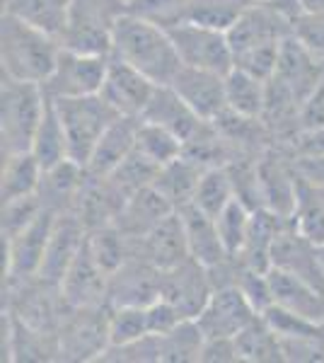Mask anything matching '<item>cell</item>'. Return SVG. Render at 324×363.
<instances>
[{"instance_id":"obj_48","label":"cell","mask_w":324,"mask_h":363,"mask_svg":"<svg viewBox=\"0 0 324 363\" xmlns=\"http://www.w3.org/2000/svg\"><path fill=\"white\" fill-rule=\"evenodd\" d=\"M201 361H206V363L240 361L238 344H235V339H206L203 351H201Z\"/></svg>"},{"instance_id":"obj_34","label":"cell","mask_w":324,"mask_h":363,"mask_svg":"<svg viewBox=\"0 0 324 363\" xmlns=\"http://www.w3.org/2000/svg\"><path fill=\"white\" fill-rule=\"evenodd\" d=\"M293 223L305 238L324 247V184H315L298 174V203Z\"/></svg>"},{"instance_id":"obj_22","label":"cell","mask_w":324,"mask_h":363,"mask_svg":"<svg viewBox=\"0 0 324 363\" xmlns=\"http://www.w3.org/2000/svg\"><path fill=\"white\" fill-rule=\"evenodd\" d=\"M177 213L184 220L186 240H189V252L196 262H201L206 269H216L225 264L230 259L225 245L218 233L216 218H211L208 213H203L196 203H184L181 208H177Z\"/></svg>"},{"instance_id":"obj_4","label":"cell","mask_w":324,"mask_h":363,"mask_svg":"<svg viewBox=\"0 0 324 363\" xmlns=\"http://www.w3.org/2000/svg\"><path fill=\"white\" fill-rule=\"evenodd\" d=\"M61 116L68 138V157L85 167L92 150L104 136V131L119 119V112L102 95L85 97H51Z\"/></svg>"},{"instance_id":"obj_47","label":"cell","mask_w":324,"mask_h":363,"mask_svg":"<svg viewBox=\"0 0 324 363\" xmlns=\"http://www.w3.org/2000/svg\"><path fill=\"white\" fill-rule=\"evenodd\" d=\"M300 131H312V128L324 126V80L317 85V90L300 104Z\"/></svg>"},{"instance_id":"obj_50","label":"cell","mask_w":324,"mask_h":363,"mask_svg":"<svg viewBox=\"0 0 324 363\" xmlns=\"http://www.w3.org/2000/svg\"><path fill=\"white\" fill-rule=\"evenodd\" d=\"M296 172L303 179L315 182V184H324V155L317 157H298L296 160Z\"/></svg>"},{"instance_id":"obj_44","label":"cell","mask_w":324,"mask_h":363,"mask_svg":"<svg viewBox=\"0 0 324 363\" xmlns=\"http://www.w3.org/2000/svg\"><path fill=\"white\" fill-rule=\"evenodd\" d=\"M284 42V39H281ZM281 42H269L255 49L245 51V54L235 56V68H242L247 73L257 75L262 80H269L276 73V63H279V49Z\"/></svg>"},{"instance_id":"obj_25","label":"cell","mask_w":324,"mask_h":363,"mask_svg":"<svg viewBox=\"0 0 324 363\" xmlns=\"http://www.w3.org/2000/svg\"><path fill=\"white\" fill-rule=\"evenodd\" d=\"M288 223H291V218H284V216L274 213L269 208L252 211V223L245 240V247L235 255V259L240 264H245L247 269L267 274L271 269V247H274V240Z\"/></svg>"},{"instance_id":"obj_7","label":"cell","mask_w":324,"mask_h":363,"mask_svg":"<svg viewBox=\"0 0 324 363\" xmlns=\"http://www.w3.org/2000/svg\"><path fill=\"white\" fill-rule=\"evenodd\" d=\"M56 216V211L41 208L37 218L27 228H22L17 235L3 238V277H8L10 281L37 277Z\"/></svg>"},{"instance_id":"obj_26","label":"cell","mask_w":324,"mask_h":363,"mask_svg":"<svg viewBox=\"0 0 324 363\" xmlns=\"http://www.w3.org/2000/svg\"><path fill=\"white\" fill-rule=\"evenodd\" d=\"M174 211L172 203L164 199L155 186H145V189L135 191V194L123 203L119 218H116V228L126 238L138 240L145 233H150L164 216Z\"/></svg>"},{"instance_id":"obj_10","label":"cell","mask_w":324,"mask_h":363,"mask_svg":"<svg viewBox=\"0 0 324 363\" xmlns=\"http://www.w3.org/2000/svg\"><path fill=\"white\" fill-rule=\"evenodd\" d=\"M87 233L90 230H87V225L82 223L80 216L75 213V211L58 213L54 230H51V238H49V245H46L44 259H41L37 279L61 289L68 269L73 267L75 257L80 255L82 245H85Z\"/></svg>"},{"instance_id":"obj_33","label":"cell","mask_w":324,"mask_h":363,"mask_svg":"<svg viewBox=\"0 0 324 363\" xmlns=\"http://www.w3.org/2000/svg\"><path fill=\"white\" fill-rule=\"evenodd\" d=\"M235 344H238L240 361H250V363L286 361L284 347H281V337L276 335L274 327L264 320V315H257V318L235 337Z\"/></svg>"},{"instance_id":"obj_49","label":"cell","mask_w":324,"mask_h":363,"mask_svg":"<svg viewBox=\"0 0 324 363\" xmlns=\"http://www.w3.org/2000/svg\"><path fill=\"white\" fill-rule=\"evenodd\" d=\"M298 157H317L324 155V126L312 128V131H300L298 143L293 145Z\"/></svg>"},{"instance_id":"obj_5","label":"cell","mask_w":324,"mask_h":363,"mask_svg":"<svg viewBox=\"0 0 324 363\" xmlns=\"http://www.w3.org/2000/svg\"><path fill=\"white\" fill-rule=\"evenodd\" d=\"M123 13H128L123 0H75L61 46L78 54L111 56L114 27Z\"/></svg>"},{"instance_id":"obj_6","label":"cell","mask_w":324,"mask_h":363,"mask_svg":"<svg viewBox=\"0 0 324 363\" xmlns=\"http://www.w3.org/2000/svg\"><path fill=\"white\" fill-rule=\"evenodd\" d=\"M167 32L184 66L213 70V73L223 75H228L235 68V56L225 32L196 25V22H181Z\"/></svg>"},{"instance_id":"obj_9","label":"cell","mask_w":324,"mask_h":363,"mask_svg":"<svg viewBox=\"0 0 324 363\" xmlns=\"http://www.w3.org/2000/svg\"><path fill=\"white\" fill-rule=\"evenodd\" d=\"M257 315L245 291L238 284H230L213 289L196 322L206 339H235Z\"/></svg>"},{"instance_id":"obj_11","label":"cell","mask_w":324,"mask_h":363,"mask_svg":"<svg viewBox=\"0 0 324 363\" xmlns=\"http://www.w3.org/2000/svg\"><path fill=\"white\" fill-rule=\"evenodd\" d=\"M271 267L284 269L288 274H296L298 279L308 281V284L324 291V262L320 245H315L310 238H305L296 228V223H293V218L274 240Z\"/></svg>"},{"instance_id":"obj_13","label":"cell","mask_w":324,"mask_h":363,"mask_svg":"<svg viewBox=\"0 0 324 363\" xmlns=\"http://www.w3.org/2000/svg\"><path fill=\"white\" fill-rule=\"evenodd\" d=\"M155 87L157 83H152L148 75H143L131 63L109 56L107 78H104L99 95L107 99L121 116H135V119H140L145 107H148L152 92H155Z\"/></svg>"},{"instance_id":"obj_28","label":"cell","mask_w":324,"mask_h":363,"mask_svg":"<svg viewBox=\"0 0 324 363\" xmlns=\"http://www.w3.org/2000/svg\"><path fill=\"white\" fill-rule=\"evenodd\" d=\"M73 3L75 0H3V13L20 17L61 42Z\"/></svg>"},{"instance_id":"obj_1","label":"cell","mask_w":324,"mask_h":363,"mask_svg":"<svg viewBox=\"0 0 324 363\" xmlns=\"http://www.w3.org/2000/svg\"><path fill=\"white\" fill-rule=\"evenodd\" d=\"M111 56L131 63L157 85H169L184 66L167 29L131 13L116 20Z\"/></svg>"},{"instance_id":"obj_29","label":"cell","mask_w":324,"mask_h":363,"mask_svg":"<svg viewBox=\"0 0 324 363\" xmlns=\"http://www.w3.org/2000/svg\"><path fill=\"white\" fill-rule=\"evenodd\" d=\"M41 177H44V167H41V162L32 150L3 155V174H0V196H3V203L13 201V199L37 194L41 186Z\"/></svg>"},{"instance_id":"obj_46","label":"cell","mask_w":324,"mask_h":363,"mask_svg":"<svg viewBox=\"0 0 324 363\" xmlns=\"http://www.w3.org/2000/svg\"><path fill=\"white\" fill-rule=\"evenodd\" d=\"M148 310V325H150V335H164V332L174 330L181 320H189L181 315V310L172 306L167 298L157 296L155 301L145 306Z\"/></svg>"},{"instance_id":"obj_40","label":"cell","mask_w":324,"mask_h":363,"mask_svg":"<svg viewBox=\"0 0 324 363\" xmlns=\"http://www.w3.org/2000/svg\"><path fill=\"white\" fill-rule=\"evenodd\" d=\"M150 335L145 306H116L109 315V347L138 342Z\"/></svg>"},{"instance_id":"obj_41","label":"cell","mask_w":324,"mask_h":363,"mask_svg":"<svg viewBox=\"0 0 324 363\" xmlns=\"http://www.w3.org/2000/svg\"><path fill=\"white\" fill-rule=\"evenodd\" d=\"M216 223H218V233H220V240H223V245H225L228 255L235 257L245 247V240H247V233H250V223H252V208L247 206L242 199L235 196L233 201L220 211Z\"/></svg>"},{"instance_id":"obj_53","label":"cell","mask_w":324,"mask_h":363,"mask_svg":"<svg viewBox=\"0 0 324 363\" xmlns=\"http://www.w3.org/2000/svg\"><path fill=\"white\" fill-rule=\"evenodd\" d=\"M322 250V262H324V247H320Z\"/></svg>"},{"instance_id":"obj_3","label":"cell","mask_w":324,"mask_h":363,"mask_svg":"<svg viewBox=\"0 0 324 363\" xmlns=\"http://www.w3.org/2000/svg\"><path fill=\"white\" fill-rule=\"evenodd\" d=\"M44 107V87L3 75V85H0V140H3V155L32 150L34 133H37L41 124Z\"/></svg>"},{"instance_id":"obj_54","label":"cell","mask_w":324,"mask_h":363,"mask_svg":"<svg viewBox=\"0 0 324 363\" xmlns=\"http://www.w3.org/2000/svg\"><path fill=\"white\" fill-rule=\"evenodd\" d=\"M123 3H126V5H128V3H131V0H123Z\"/></svg>"},{"instance_id":"obj_12","label":"cell","mask_w":324,"mask_h":363,"mask_svg":"<svg viewBox=\"0 0 324 363\" xmlns=\"http://www.w3.org/2000/svg\"><path fill=\"white\" fill-rule=\"evenodd\" d=\"M211 294H213V281L208 269L194 257L181 262L179 267L160 272V296L179 308L184 318L196 320Z\"/></svg>"},{"instance_id":"obj_14","label":"cell","mask_w":324,"mask_h":363,"mask_svg":"<svg viewBox=\"0 0 324 363\" xmlns=\"http://www.w3.org/2000/svg\"><path fill=\"white\" fill-rule=\"evenodd\" d=\"M169 85L203 121H216L228 109L225 75L223 73L181 66V70L174 75V80Z\"/></svg>"},{"instance_id":"obj_19","label":"cell","mask_w":324,"mask_h":363,"mask_svg":"<svg viewBox=\"0 0 324 363\" xmlns=\"http://www.w3.org/2000/svg\"><path fill=\"white\" fill-rule=\"evenodd\" d=\"M138 242H140V257L145 262H150L155 269H160V272H167V269L179 267L181 262L191 259L184 220H181V216L177 211L164 216L150 233L138 238Z\"/></svg>"},{"instance_id":"obj_31","label":"cell","mask_w":324,"mask_h":363,"mask_svg":"<svg viewBox=\"0 0 324 363\" xmlns=\"http://www.w3.org/2000/svg\"><path fill=\"white\" fill-rule=\"evenodd\" d=\"M228 109L240 116L262 119L267 107V80L247 73L242 68H233L225 75Z\"/></svg>"},{"instance_id":"obj_8","label":"cell","mask_w":324,"mask_h":363,"mask_svg":"<svg viewBox=\"0 0 324 363\" xmlns=\"http://www.w3.org/2000/svg\"><path fill=\"white\" fill-rule=\"evenodd\" d=\"M109 56H90L78 54L61 46L54 73L49 75L44 92L49 97H85L102 92L104 78H107Z\"/></svg>"},{"instance_id":"obj_23","label":"cell","mask_w":324,"mask_h":363,"mask_svg":"<svg viewBox=\"0 0 324 363\" xmlns=\"http://www.w3.org/2000/svg\"><path fill=\"white\" fill-rule=\"evenodd\" d=\"M259 179V196L262 208H269L274 213L293 218L298 203V172L296 167H288L279 157H267L257 165Z\"/></svg>"},{"instance_id":"obj_2","label":"cell","mask_w":324,"mask_h":363,"mask_svg":"<svg viewBox=\"0 0 324 363\" xmlns=\"http://www.w3.org/2000/svg\"><path fill=\"white\" fill-rule=\"evenodd\" d=\"M61 42L51 34L32 27L20 17L3 13L0 20V63L3 75L22 83L44 85L54 73Z\"/></svg>"},{"instance_id":"obj_32","label":"cell","mask_w":324,"mask_h":363,"mask_svg":"<svg viewBox=\"0 0 324 363\" xmlns=\"http://www.w3.org/2000/svg\"><path fill=\"white\" fill-rule=\"evenodd\" d=\"M32 153L37 155V160L41 162L44 169H51V167H56L58 162L68 160L66 128H63L61 116L56 112V104L49 95H46V107H44V116H41V124L37 128V133H34Z\"/></svg>"},{"instance_id":"obj_51","label":"cell","mask_w":324,"mask_h":363,"mask_svg":"<svg viewBox=\"0 0 324 363\" xmlns=\"http://www.w3.org/2000/svg\"><path fill=\"white\" fill-rule=\"evenodd\" d=\"M305 13H324V0H300Z\"/></svg>"},{"instance_id":"obj_16","label":"cell","mask_w":324,"mask_h":363,"mask_svg":"<svg viewBox=\"0 0 324 363\" xmlns=\"http://www.w3.org/2000/svg\"><path fill=\"white\" fill-rule=\"evenodd\" d=\"M78 315L63 327L58 354L63 359H99L109 349V318H97L99 306L75 308Z\"/></svg>"},{"instance_id":"obj_17","label":"cell","mask_w":324,"mask_h":363,"mask_svg":"<svg viewBox=\"0 0 324 363\" xmlns=\"http://www.w3.org/2000/svg\"><path fill=\"white\" fill-rule=\"evenodd\" d=\"M225 34H228L230 49H233V56H238V54H245V51L255 49V46L281 42L288 34H293V29L271 5L252 3L250 8L245 10V15L240 17Z\"/></svg>"},{"instance_id":"obj_24","label":"cell","mask_w":324,"mask_h":363,"mask_svg":"<svg viewBox=\"0 0 324 363\" xmlns=\"http://www.w3.org/2000/svg\"><path fill=\"white\" fill-rule=\"evenodd\" d=\"M138 124H140V119H135V116H119V119L104 131V136L99 138V143L95 145V150H92L90 160H87V165H85L87 174H92V177H109V174L135 150Z\"/></svg>"},{"instance_id":"obj_20","label":"cell","mask_w":324,"mask_h":363,"mask_svg":"<svg viewBox=\"0 0 324 363\" xmlns=\"http://www.w3.org/2000/svg\"><path fill=\"white\" fill-rule=\"evenodd\" d=\"M274 306L296 313L300 318L324 325V291L308 281L298 279L296 274H288L284 269L271 267L267 272Z\"/></svg>"},{"instance_id":"obj_38","label":"cell","mask_w":324,"mask_h":363,"mask_svg":"<svg viewBox=\"0 0 324 363\" xmlns=\"http://www.w3.org/2000/svg\"><path fill=\"white\" fill-rule=\"evenodd\" d=\"M135 148L143 155H148L150 160H155L157 165H169L177 157H181L184 153V140L179 136H174L167 128L150 124V121L140 119L138 124V136H135Z\"/></svg>"},{"instance_id":"obj_21","label":"cell","mask_w":324,"mask_h":363,"mask_svg":"<svg viewBox=\"0 0 324 363\" xmlns=\"http://www.w3.org/2000/svg\"><path fill=\"white\" fill-rule=\"evenodd\" d=\"M140 119L167 128V131H172L174 136H179L184 143L206 124L201 116H199L189 104L184 102V99L177 95L172 85H157L155 87V92H152L148 107H145V112Z\"/></svg>"},{"instance_id":"obj_45","label":"cell","mask_w":324,"mask_h":363,"mask_svg":"<svg viewBox=\"0 0 324 363\" xmlns=\"http://www.w3.org/2000/svg\"><path fill=\"white\" fill-rule=\"evenodd\" d=\"M293 34L317 61L324 63V13H303L293 22Z\"/></svg>"},{"instance_id":"obj_43","label":"cell","mask_w":324,"mask_h":363,"mask_svg":"<svg viewBox=\"0 0 324 363\" xmlns=\"http://www.w3.org/2000/svg\"><path fill=\"white\" fill-rule=\"evenodd\" d=\"M41 208H44V206H41L39 194L5 201L3 203V238L17 235L22 228H27L34 218H37Z\"/></svg>"},{"instance_id":"obj_52","label":"cell","mask_w":324,"mask_h":363,"mask_svg":"<svg viewBox=\"0 0 324 363\" xmlns=\"http://www.w3.org/2000/svg\"><path fill=\"white\" fill-rule=\"evenodd\" d=\"M252 3H271V0H252Z\"/></svg>"},{"instance_id":"obj_30","label":"cell","mask_w":324,"mask_h":363,"mask_svg":"<svg viewBox=\"0 0 324 363\" xmlns=\"http://www.w3.org/2000/svg\"><path fill=\"white\" fill-rule=\"evenodd\" d=\"M203 172H206V167L181 155V157H177L174 162H169V165H164L160 169V174H157L152 186H155L177 211L184 206V203L194 201V194H196V186H199V182H201Z\"/></svg>"},{"instance_id":"obj_27","label":"cell","mask_w":324,"mask_h":363,"mask_svg":"<svg viewBox=\"0 0 324 363\" xmlns=\"http://www.w3.org/2000/svg\"><path fill=\"white\" fill-rule=\"evenodd\" d=\"M85 177L87 169L78 165L75 160H70V157L58 162L56 167L44 169L41 186L37 191L41 199V206L56 211V213H66V211H70L68 203H78Z\"/></svg>"},{"instance_id":"obj_18","label":"cell","mask_w":324,"mask_h":363,"mask_svg":"<svg viewBox=\"0 0 324 363\" xmlns=\"http://www.w3.org/2000/svg\"><path fill=\"white\" fill-rule=\"evenodd\" d=\"M104 296H109V274L97 264L85 240L80 255L75 257L61 284V298L70 308H92L102 306Z\"/></svg>"},{"instance_id":"obj_36","label":"cell","mask_w":324,"mask_h":363,"mask_svg":"<svg viewBox=\"0 0 324 363\" xmlns=\"http://www.w3.org/2000/svg\"><path fill=\"white\" fill-rule=\"evenodd\" d=\"M160 169H162V165H157L155 160H150L148 155H143L138 148H135L133 153L109 174V182L114 184V189L128 201L135 191L155 184Z\"/></svg>"},{"instance_id":"obj_15","label":"cell","mask_w":324,"mask_h":363,"mask_svg":"<svg viewBox=\"0 0 324 363\" xmlns=\"http://www.w3.org/2000/svg\"><path fill=\"white\" fill-rule=\"evenodd\" d=\"M274 78H279L303 104L324 80V63L305 49L296 34H288L281 42Z\"/></svg>"},{"instance_id":"obj_35","label":"cell","mask_w":324,"mask_h":363,"mask_svg":"<svg viewBox=\"0 0 324 363\" xmlns=\"http://www.w3.org/2000/svg\"><path fill=\"white\" fill-rule=\"evenodd\" d=\"M157 337H160V361H169V363L201 361L206 337L196 320H181L174 330Z\"/></svg>"},{"instance_id":"obj_37","label":"cell","mask_w":324,"mask_h":363,"mask_svg":"<svg viewBox=\"0 0 324 363\" xmlns=\"http://www.w3.org/2000/svg\"><path fill=\"white\" fill-rule=\"evenodd\" d=\"M235 199V184L230 177V169L225 165L208 167L201 174V182L196 186V194H194V203L208 213L211 218H218L220 211L228 206Z\"/></svg>"},{"instance_id":"obj_39","label":"cell","mask_w":324,"mask_h":363,"mask_svg":"<svg viewBox=\"0 0 324 363\" xmlns=\"http://www.w3.org/2000/svg\"><path fill=\"white\" fill-rule=\"evenodd\" d=\"M250 5L252 0H191L186 22H196V25L218 29V32H228L245 15Z\"/></svg>"},{"instance_id":"obj_42","label":"cell","mask_w":324,"mask_h":363,"mask_svg":"<svg viewBox=\"0 0 324 363\" xmlns=\"http://www.w3.org/2000/svg\"><path fill=\"white\" fill-rule=\"evenodd\" d=\"M191 0H131L128 3V13L138 15L143 20L162 29H172L189 17Z\"/></svg>"}]
</instances>
